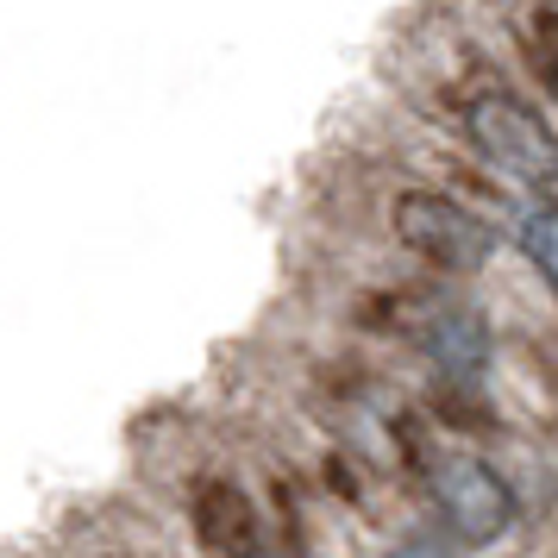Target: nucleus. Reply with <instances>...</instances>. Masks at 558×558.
<instances>
[{"label":"nucleus","mask_w":558,"mask_h":558,"mask_svg":"<svg viewBox=\"0 0 558 558\" xmlns=\"http://www.w3.org/2000/svg\"><path fill=\"white\" fill-rule=\"evenodd\" d=\"M389 558H452V553H446V539H433V533H414V539H402V546H396Z\"/></svg>","instance_id":"nucleus-7"},{"label":"nucleus","mask_w":558,"mask_h":558,"mask_svg":"<svg viewBox=\"0 0 558 558\" xmlns=\"http://www.w3.org/2000/svg\"><path fill=\"white\" fill-rule=\"evenodd\" d=\"M195 533H202L214 553H252L257 546V508H252V496L239 489V483H227V477H214V483H202L195 489Z\"/></svg>","instance_id":"nucleus-4"},{"label":"nucleus","mask_w":558,"mask_h":558,"mask_svg":"<svg viewBox=\"0 0 558 558\" xmlns=\"http://www.w3.org/2000/svg\"><path fill=\"white\" fill-rule=\"evenodd\" d=\"M421 345L439 357V371H452V377H471L483 371V357H489V327H483L471 307H439L421 332Z\"/></svg>","instance_id":"nucleus-5"},{"label":"nucleus","mask_w":558,"mask_h":558,"mask_svg":"<svg viewBox=\"0 0 558 558\" xmlns=\"http://www.w3.org/2000/svg\"><path fill=\"white\" fill-rule=\"evenodd\" d=\"M389 227L414 257H427L433 270L471 277L496 257V227L452 189H402L389 202Z\"/></svg>","instance_id":"nucleus-2"},{"label":"nucleus","mask_w":558,"mask_h":558,"mask_svg":"<svg viewBox=\"0 0 558 558\" xmlns=\"http://www.w3.org/2000/svg\"><path fill=\"white\" fill-rule=\"evenodd\" d=\"M458 126L471 138V151L496 170L539 189L546 202H558V132L546 126V113L508 88H477L458 101Z\"/></svg>","instance_id":"nucleus-1"},{"label":"nucleus","mask_w":558,"mask_h":558,"mask_svg":"<svg viewBox=\"0 0 558 558\" xmlns=\"http://www.w3.org/2000/svg\"><path fill=\"white\" fill-rule=\"evenodd\" d=\"M427 496L458 546H489L514 527V489L471 452L427 458Z\"/></svg>","instance_id":"nucleus-3"},{"label":"nucleus","mask_w":558,"mask_h":558,"mask_svg":"<svg viewBox=\"0 0 558 558\" xmlns=\"http://www.w3.org/2000/svg\"><path fill=\"white\" fill-rule=\"evenodd\" d=\"M239 558H270V553H239Z\"/></svg>","instance_id":"nucleus-9"},{"label":"nucleus","mask_w":558,"mask_h":558,"mask_svg":"<svg viewBox=\"0 0 558 558\" xmlns=\"http://www.w3.org/2000/svg\"><path fill=\"white\" fill-rule=\"evenodd\" d=\"M533 70H539V76H546V88H553V101H558V51H553V57H539V63H533Z\"/></svg>","instance_id":"nucleus-8"},{"label":"nucleus","mask_w":558,"mask_h":558,"mask_svg":"<svg viewBox=\"0 0 558 558\" xmlns=\"http://www.w3.org/2000/svg\"><path fill=\"white\" fill-rule=\"evenodd\" d=\"M521 252H527V264L539 270V282L558 295V202L533 207L527 220H521Z\"/></svg>","instance_id":"nucleus-6"}]
</instances>
